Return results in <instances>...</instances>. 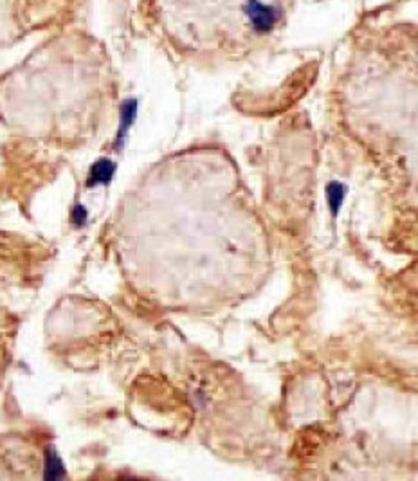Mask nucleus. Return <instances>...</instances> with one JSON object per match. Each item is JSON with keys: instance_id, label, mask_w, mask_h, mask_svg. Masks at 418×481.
Segmentation results:
<instances>
[{"instance_id": "f257e3e1", "label": "nucleus", "mask_w": 418, "mask_h": 481, "mask_svg": "<svg viewBox=\"0 0 418 481\" xmlns=\"http://www.w3.org/2000/svg\"><path fill=\"white\" fill-rule=\"evenodd\" d=\"M294 0H153L171 46L198 56L245 53L285 29Z\"/></svg>"}, {"instance_id": "f03ea898", "label": "nucleus", "mask_w": 418, "mask_h": 481, "mask_svg": "<svg viewBox=\"0 0 418 481\" xmlns=\"http://www.w3.org/2000/svg\"><path fill=\"white\" fill-rule=\"evenodd\" d=\"M17 6L19 0H0V41L17 31Z\"/></svg>"}, {"instance_id": "7ed1b4c3", "label": "nucleus", "mask_w": 418, "mask_h": 481, "mask_svg": "<svg viewBox=\"0 0 418 481\" xmlns=\"http://www.w3.org/2000/svg\"><path fill=\"white\" fill-rule=\"evenodd\" d=\"M115 173V164L108 159H99L96 164L91 168L87 186H96V184H108Z\"/></svg>"}, {"instance_id": "20e7f679", "label": "nucleus", "mask_w": 418, "mask_h": 481, "mask_svg": "<svg viewBox=\"0 0 418 481\" xmlns=\"http://www.w3.org/2000/svg\"><path fill=\"white\" fill-rule=\"evenodd\" d=\"M346 197V186L341 182H330L327 186V200H328V207H330L332 216H337L339 213L343 202H345Z\"/></svg>"}, {"instance_id": "39448f33", "label": "nucleus", "mask_w": 418, "mask_h": 481, "mask_svg": "<svg viewBox=\"0 0 418 481\" xmlns=\"http://www.w3.org/2000/svg\"><path fill=\"white\" fill-rule=\"evenodd\" d=\"M64 474V465H61L60 458L56 456L55 449H49L46 456V472H44V476L47 480H56V478H61Z\"/></svg>"}, {"instance_id": "423d86ee", "label": "nucleus", "mask_w": 418, "mask_h": 481, "mask_svg": "<svg viewBox=\"0 0 418 481\" xmlns=\"http://www.w3.org/2000/svg\"><path fill=\"white\" fill-rule=\"evenodd\" d=\"M85 218H87V211L83 209V206H76V209H74V215H73V220L76 222V224H83V222H85Z\"/></svg>"}]
</instances>
